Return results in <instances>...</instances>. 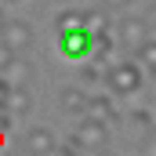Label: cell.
Wrapping results in <instances>:
<instances>
[{"label":"cell","instance_id":"1","mask_svg":"<svg viewBox=\"0 0 156 156\" xmlns=\"http://www.w3.org/2000/svg\"><path fill=\"white\" fill-rule=\"evenodd\" d=\"M142 80H145V69H142L138 62H120V66H109V73H105V83L113 87L116 98L138 94V91H142Z\"/></svg>","mask_w":156,"mask_h":156},{"label":"cell","instance_id":"2","mask_svg":"<svg viewBox=\"0 0 156 156\" xmlns=\"http://www.w3.org/2000/svg\"><path fill=\"white\" fill-rule=\"evenodd\" d=\"M94 33L87 29V26H76V29H62L58 33V47H62V55L69 58V62H83V58H91L94 55Z\"/></svg>","mask_w":156,"mask_h":156},{"label":"cell","instance_id":"3","mask_svg":"<svg viewBox=\"0 0 156 156\" xmlns=\"http://www.w3.org/2000/svg\"><path fill=\"white\" fill-rule=\"evenodd\" d=\"M105 142H109V123H102V120H94V116H83V123L73 134V145H76L80 153H102Z\"/></svg>","mask_w":156,"mask_h":156},{"label":"cell","instance_id":"4","mask_svg":"<svg viewBox=\"0 0 156 156\" xmlns=\"http://www.w3.org/2000/svg\"><path fill=\"white\" fill-rule=\"evenodd\" d=\"M0 47H7L11 55H26V51L33 47V29H29V22L7 18L4 29H0Z\"/></svg>","mask_w":156,"mask_h":156},{"label":"cell","instance_id":"5","mask_svg":"<svg viewBox=\"0 0 156 156\" xmlns=\"http://www.w3.org/2000/svg\"><path fill=\"white\" fill-rule=\"evenodd\" d=\"M116 40L123 47H131V51H138L145 40H149V22L145 18H138V15H127V18H120V33Z\"/></svg>","mask_w":156,"mask_h":156},{"label":"cell","instance_id":"6","mask_svg":"<svg viewBox=\"0 0 156 156\" xmlns=\"http://www.w3.org/2000/svg\"><path fill=\"white\" fill-rule=\"evenodd\" d=\"M87 116L102 120V123H116L120 120V105L113 98H105V94H94V98L87 102Z\"/></svg>","mask_w":156,"mask_h":156},{"label":"cell","instance_id":"7","mask_svg":"<svg viewBox=\"0 0 156 156\" xmlns=\"http://www.w3.org/2000/svg\"><path fill=\"white\" fill-rule=\"evenodd\" d=\"M26 145H29L33 156H55V134H51L47 127H29Z\"/></svg>","mask_w":156,"mask_h":156},{"label":"cell","instance_id":"8","mask_svg":"<svg viewBox=\"0 0 156 156\" xmlns=\"http://www.w3.org/2000/svg\"><path fill=\"white\" fill-rule=\"evenodd\" d=\"M87 102H91V94L80 91V87H66V91H62V109H66V113L87 116Z\"/></svg>","mask_w":156,"mask_h":156},{"label":"cell","instance_id":"9","mask_svg":"<svg viewBox=\"0 0 156 156\" xmlns=\"http://www.w3.org/2000/svg\"><path fill=\"white\" fill-rule=\"evenodd\" d=\"M4 109H7L11 116H22V113H29V109H33V98H29V91H26V87H11V94H7V102H4Z\"/></svg>","mask_w":156,"mask_h":156},{"label":"cell","instance_id":"10","mask_svg":"<svg viewBox=\"0 0 156 156\" xmlns=\"http://www.w3.org/2000/svg\"><path fill=\"white\" fill-rule=\"evenodd\" d=\"M134 55H138V66H142L145 73H156V40H145Z\"/></svg>","mask_w":156,"mask_h":156},{"label":"cell","instance_id":"11","mask_svg":"<svg viewBox=\"0 0 156 156\" xmlns=\"http://www.w3.org/2000/svg\"><path fill=\"white\" fill-rule=\"evenodd\" d=\"M76 26H87V15H80V11H66V15L58 18V33H62V29H76Z\"/></svg>","mask_w":156,"mask_h":156},{"label":"cell","instance_id":"12","mask_svg":"<svg viewBox=\"0 0 156 156\" xmlns=\"http://www.w3.org/2000/svg\"><path fill=\"white\" fill-rule=\"evenodd\" d=\"M87 29L94 37H109V18L105 15H87Z\"/></svg>","mask_w":156,"mask_h":156},{"label":"cell","instance_id":"13","mask_svg":"<svg viewBox=\"0 0 156 156\" xmlns=\"http://www.w3.org/2000/svg\"><path fill=\"white\" fill-rule=\"evenodd\" d=\"M127 120H131V123H142V127H153L149 109H131V113H127Z\"/></svg>","mask_w":156,"mask_h":156},{"label":"cell","instance_id":"14","mask_svg":"<svg viewBox=\"0 0 156 156\" xmlns=\"http://www.w3.org/2000/svg\"><path fill=\"white\" fill-rule=\"evenodd\" d=\"M145 156H156V127H145Z\"/></svg>","mask_w":156,"mask_h":156},{"label":"cell","instance_id":"15","mask_svg":"<svg viewBox=\"0 0 156 156\" xmlns=\"http://www.w3.org/2000/svg\"><path fill=\"white\" fill-rule=\"evenodd\" d=\"M7 94H11V80H4V76H0V105L7 102Z\"/></svg>","mask_w":156,"mask_h":156},{"label":"cell","instance_id":"16","mask_svg":"<svg viewBox=\"0 0 156 156\" xmlns=\"http://www.w3.org/2000/svg\"><path fill=\"white\" fill-rule=\"evenodd\" d=\"M80 76H83V83H91V80H98V69L87 66V69H80Z\"/></svg>","mask_w":156,"mask_h":156},{"label":"cell","instance_id":"17","mask_svg":"<svg viewBox=\"0 0 156 156\" xmlns=\"http://www.w3.org/2000/svg\"><path fill=\"white\" fill-rule=\"evenodd\" d=\"M105 7H123V4H134V0H102Z\"/></svg>","mask_w":156,"mask_h":156},{"label":"cell","instance_id":"18","mask_svg":"<svg viewBox=\"0 0 156 156\" xmlns=\"http://www.w3.org/2000/svg\"><path fill=\"white\" fill-rule=\"evenodd\" d=\"M58 156H80V149H76V145H69V149H62Z\"/></svg>","mask_w":156,"mask_h":156},{"label":"cell","instance_id":"19","mask_svg":"<svg viewBox=\"0 0 156 156\" xmlns=\"http://www.w3.org/2000/svg\"><path fill=\"white\" fill-rule=\"evenodd\" d=\"M4 22H7V18H4V11H0V29H4Z\"/></svg>","mask_w":156,"mask_h":156},{"label":"cell","instance_id":"20","mask_svg":"<svg viewBox=\"0 0 156 156\" xmlns=\"http://www.w3.org/2000/svg\"><path fill=\"white\" fill-rule=\"evenodd\" d=\"M0 145H4V127H0Z\"/></svg>","mask_w":156,"mask_h":156},{"label":"cell","instance_id":"21","mask_svg":"<svg viewBox=\"0 0 156 156\" xmlns=\"http://www.w3.org/2000/svg\"><path fill=\"white\" fill-rule=\"evenodd\" d=\"M58 4H69V0H58Z\"/></svg>","mask_w":156,"mask_h":156},{"label":"cell","instance_id":"22","mask_svg":"<svg viewBox=\"0 0 156 156\" xmlns=\"http://www.w3.org/2000/svg\"><path fill=\"white\" fill-rule=\"evenodd\" d=\"M7 4H18V0H7Z\"/></svg>","mask_w":156,"mask_h":156},{"label":"cell","instance_id":"23","mask_svg":"<svg viewBox=\"0 0 156 156\" xmlns=\"http://www.w3.org/2000/svg\"><path fill=\"white\" fill-rule=\"evenodd\" d=\"M98 156H109V153H98Z\"/></svg>","mask_w":156,"mask_h":156}]
</instances>
